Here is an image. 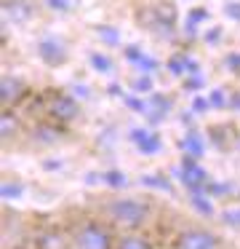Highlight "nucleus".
Returning a JSON list of instances; mask_svg holds the SVG:
<instances>
[{
    "mask_svg": "<svg viewBox=\"0 0 240 249\" xmlns=\"http://www.w3.org/2000/svg\"><path fill=\"white\" fill-rule=\"evenodd\" d=\"M16 134H19V121L14 118L11 110H5L3 113V145H11Z\"/></svg>",
    "mask_w": 240,
    "mask_h": 249,
    "instance_id": "0eeeda50",
    "label": "nucleus"
},
{
    "mask_svg": "<svg viewBox=\"0 0 240 249\" xmlns=\"http://www.w3.org/2000/svg\"><path fill=\"white\" fill-rule=\"evenodd\" d=\"M27 91V83L21 78H14V75H5L3 83H0V97H3V105L5 107H14L16 99L24 97Z\"/></svg>",
    "mask_w": 240,
    "mask_h": 249,
    "instance_id": "423d86ee",
    "label": "nucleus"
},
{
    "mask_svg": "<svg viewBox=\"0 0 240 249\" xmlns=\"http://www.w3.org/2000/svg\"><path fill=\"white\" fill-rule=\"evenodd\" d=\"M32 249H72V236L59 225H43L32 233Z\"/></svg>",
    "mask_w": 240,
    "mask_h": 249,
    "instance_id": "20e7f679",
    "label": "nucleus"
},
{
    "mask_svg": "<svg viewBox=\"0 0 240 249\" xmlns=\"http://www.w3.org/2000/svg\"><path fill=\"white\" fill-rule=\"evenodd\" d=\"M99 217H104L117 233L144 231L155 220V201L144 196H112L101 201Z\"/></svg>",
    "mask_w": 240,
    "mask_h": 249,
    "instance_id": "f257e3e1",
    "label": "nucleus"
},
{
    "mask_svg": "<svg viewBox=\"0 0 240 249\" xmlns=\"http://www.w3.org/2000/svg\"><path fill=\"white\" fill-rule=\"evenodd\" d=\"M115 249H155V244L144 231H126L117 233Z\"/></svg>",
    "mask_w": 240,
    "mask_h": 249,
    "instance_id": "39448f33",
    "label": "nucleus"
},
{
    "mask_svg": "<svg viewBox=\"0 0 240 249\" xmlns=\"http://www.w3.org/2000/svg\"><path fill=\"white\" fill-rule=\"evenodd\" d=\"M72 249H115L117 231L104 217H85L69 228Z\"/></svg>",
    "mask_w": 240,
    "mask_h": 249,
    "instance_id": "f03ea898",
    "label": "nucleus"
},
{
    "mask_svg": "<svg viewBox=\"0 0 240 249\" xmlns=\"http://www.w3.org/2000/svg\"><path fill=\"white\" fill-rule=\"evenodd\" d=\"M171 249H224V238L208 225H184L176 231Z\"/></svg>",
    "mask_w": 240,
    "mask_h": 249,
    "instance_id": "7ed1b4c3",
    "label": "nucleus"
},
{
    "mask_svg": "<svg viewBox=\"0 0 240 249\" xmlns=\"http://www.w3.org/2000/svg\"><path fill=\"white\" fill-rule=\"evenodd\" d=\"M53 113H56L59 118H75V115H78V105H75L72 99H59V102L53 105Z\"/></svg>",
    "mask_w": 240,
    "mask_h": 249,
    "instance_id": "6e6552de",
    "label": "nucleus"
}]
</instances>
